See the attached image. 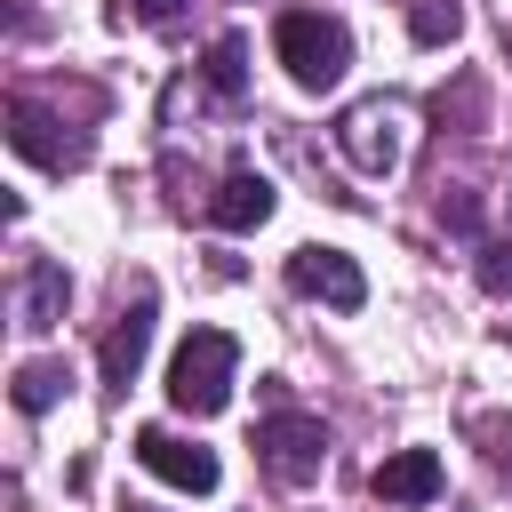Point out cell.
<instances>
[{
  "label": "cell",
  "mask_w": 512,
  "mask_h": 512,
  "mask_svg": "<svg viewBox=\"0 0 512 512\" xmlns=\"http://www.w3.org/2000/svg\"><path fill=\"white\" fill-rule=\"evenodd\" d=\"M184 8H192V0H120L112 16H136V24H176Z\"/></svg>",
  "instance_id": "d6986e66"
},
{
  "label": "cell",
  "mask_w": 512,
  "mask_h": 512,
  "mask_svg": "<svg viewBox=\"0 0 512 512\" xmlns=\"http://www.w3.org/2000/svg\"><path fill=\"white\" fill-rule=\"evenodd\" d=\"M232 368H240V344L224 328H192L176 344V360H168V400L184 416H216L232 400Z\"/></svg>",
  "instance_id": "7a4b0ae2"
},
{
  "label": "cell",
  "mask_w": 512,
  "mask_h": 512,
  "mask_svg": "<svg viewBox=\"0 0 512 512\" xmlns=\"http://www.w3.org/2000/svg\"><path fill=\"white\" fill-rule=\"evenodd\" d=\"M440 224L472 240V232H480V200H472V192H440Z\"/></svg>",
  "instance_id": "e0dca14e"
},
{
  "label": "cell",
  "mask_w": 512,
  "mask_h": 512,
  "mask_svg": "<svg viewBox=\"0 0 512 512\" xmlns=\"http://www.w3.org/2000/svg\"><path fill=\"white\" fill-rule=\"evenodd\" d=\"M472 272H480V288H488V296H512V240H480Z\"/></svg>",
  "instance_id": "2e32d148"
},
{
  "label": "cell",
  "mask_w": 512,
  "mask_h": 512,
  "mask_svg": "<svg viewBox=\"0 0 512 512\" xmlns=\"http://www.w3.org/2000/svg\"><path fill=\"white\" fill-rule=\"evenodd\" d=\"M64 120H48L32 96H8V144L32 160V168H48V176H64V168H88V136H56Z\"/></svg>",
  "instance_id": "ba28073f"
},
{
  "label": "cell",
  "mask_w": 512,
  "mask_h": 512,
  "mask_svg": "<svg viewBox=\"0 0 512 512\" xmlns=\"http://www.w3.org/2000/svg\"><path fill=\"white\" fill-rule=\"evenodd\" d=\"M256 464L272 488H312L320 464H328V424L304 416V408H272L256 416Z\"/></svg>",
  "instance_id": "3957f363"
},
{
  "label": "cell",
  "mask_w": 512,
  "mask_h": 512,
  "mask_svg": "<svg viewBox=\"0 0 512 512\" xmlns=\"http://www.w3.org/2000/svg\"><path fill=\"white\" fill-rule=\"evenodd\" d=\"M64 384H72V376H64L56 360H24V368H16V384H8V400H16L24 416H48V408L64 400Z\"/></svg>",
  "instance_id": "4fadbf2b"
},
{
  "label": "cell",
  "mask_w": 512,
  "mask_h": 512,
  "mask_svg": "<svg viewBox=\"0 0 512 512\" xmlns=\"http://www.w3.org/2000/svg\"><path fill=\"white\" fill-rule=\"evenodd\" d=\"M368 488H376V504H432V496L448 488V472H440L432 448H400V456H384V464L368 472Z\"/></svg>",
  "instance_id": "9c48e42d"
},
{
  "label": "cell",
  "mask_w": 512,
  "mask_h": 512,
  "mask_svg": "<svg viewBox=\"0 0 512 512\" xmlns=\"http://www.w3.org/2000/svg\"><path fill=\"white\" fill-rule=\"evenodd\" d=\"M128 512H144V504H128Z\"/></svg>",
  "instance_id": "ffe728a7"
},
{
  "label": "cell",
  "mask_w": 512,
  "mask_h": 512,
  "mask_svg": "<svg viewBox=\"0 0 512 512\" xmlns=\"http://www.w3.org/2000/svg\"><path fill=\"white\" fill-rule=\"evenodd\" d=\"M272 48L296 88H336L352 72V32H344V16H320V8H288L272 24Z\"/></svg>",
  "instance_id": "6da1fadb"
},
{
  "label": "cell",
  "mask_w": 512,
  "mask_h": 512,
  "mask_svg": "<svg viewBox=\"0 0 512 512\" xmlns=\"http://www.w3.org/2000/svg\"><path fill=\"white\" fill-rule=\"evenodd\" d=\"M264 216H272V176H256V168H232L208 200V224H224V232H256Z\"/></svg>",
  "instance_id": "30bf717a"
},
{
  "label": "cell",
  "mask_w": 512,
  "mask_h": 512,
  "mask_svg": "<svg viewBox=\"0 0 512 512\" xmlns=\"http://www.w3.org/2000/svg\"><path fill=\"white\" fill-rule=\"evenodd\" d=\"M200 80H208V96H224V104H240V96H248V40H240V32H224V40L208 48V64H200Z\"/></svg>",
  "instance_id": "7c38bea8"
},
{
  "label": "cell",
  "mask_w": 512,
  "mask_h": 512,
  "mask_svg": "<svg viewBox=\"0 0 512 512\" xmlns=\"http://www.w3.org/2000/svg\"><path fill=\"white\" fill-rule=\"evenodd\" d=\"M64 304H72V280H64V264H56V256H32V264H24V296H16V320H24L32 336H48V328L64 320Z\"/></svg>",
  "instance_id": "8fae6325"
},
{
  "label": "cell",
  "mask_w": 512,
  "mask_h": 512,
  "mask_svg": "<svg viewBox=\"0 0 512 512\" xmlns=\"http://www.w3.org/2000/svg\"><path fill=\"white\" fill-rule=\"evenodd\" d=\"M288 288L312 296V304H328V312H360L368 304V280H360V264L344 248H296L288 256Z\"/></svg>",
  "instance_id": "8992f818"
},
{
  "label": "cell",
  "mask_w": 512,
  "mask_h": 512,
  "mask_svg": "<svg viewBox=\"0 0 512 512\" xmlns=\"http://www.w3.org/2000/svg\"><path fill=\"white\" fill-rule=\"evenodd\" d=\"M408 32H416L424 48H440V40L464 32V8H456V0H408Z\"/></svg>",
  "instance_id": "5bb4252c"
},
{
  "label": "cell",
  "mask_w": 512,
  "mask_h": 512,
  "mask_svg": "<svg viewBox=\"0 0 512 512\" xmlns=\"http://www.w3.org/2000/svg\"><path fill=\"white\" fill-rule=\"evenodd\" d=\"M472 440H488V464H512V416H480Z\"/></svg>",
  "instance_id": "ac0fdd59"
},
{
  "label": "cell",
  "mask_w": 512,
  "mask_h": 512,
  "mask_svg": "<svg viewBox=\"0 0 512 512\" xmlns=\"http://www.w3.org/2000/svg\"><path fill=\"white\" fill-rule=\"evenodd\" d=\"M336 144H344V160H352L360 176H392V168H400V104H392V96L352 104V112L336 120Z\"/></svg>",
  "instance_id": "277c9868"
},
{
  "label": "cell",
  "mask_w": 512,
  "mask_h": 512,
  "mask_svg": "<svg viewBox=\"0 0 512 512\" xmlns=\"http://www.w3.org/2000/svg\"><path fill=\"white\" fill-rule=\"evenodd\" d=\"M432 120H440V128H448V120H456V128H480V80L464 72L456 88H440V96H432Z\"/></svg>",
  "instance_id": "9a60e30c"
},
{
  "label": "cell",
  "mask_w": 512,
  "mask_h": 512,
  "mask_svg": "<svg viewBox=\"0 0 512 512\" xmlns=\"http://www.w3.org/2000/svg\"><path fill=\"white\" fill-rule=\"evenodd\" d=\"M136 456H144V472L152 480H168V488H184V496H216V448H200V440H176V432H160V424H144L136 432Z\"/></svg>",
  "instance_id": "52a82bcc"
},
{
  "label": "cell",
  "mask_w": 512,
  "mask_h": 512,
  "mask_svg": "<svg viewBox=\"0 0 512 512\" xmlns=\"http://www.w3.org/2000/svg\"><path fill=\"white\" fill-rule=\"evenodd\" d=\"M144 352H152V280H136V296L120 304V320L104 328V352H96V376H104V392L120 400L128 384H136V368H144Z\"/></svg>",
  "instance_id": "5b68a950"
}]
</instances>
